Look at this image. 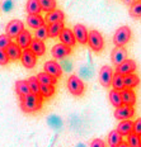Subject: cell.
<instances>
[{"label": "cell", "mask_w": 141, "mask_h": 147, "mask_svg": "<svg viewBox=\"0 0 141 147\" xmlns=\"http://www.w3.org/2000/svg\"><path fill=\"white\" fill-rule=\"evenodd\" d=\"M42 98L41 95H35L31 93L29 95L20 98V108L24 113H33L38 112L42 108Z\"/></svg>", "instance_id": "cell-1"}, {"label": "cell", "mask_w": 141, "mask_h": 147, "mask_svg": "<svg viewBox=\"0 0 141 147\" xmlns=\"http://www.w3.org/2000/svg\"><path fill=\"white\" fill-rule=\"evenodd\" d=\"M130 38H131L130 27L123 26V27H119V28L116 30L115 36H113V42H115L116 47H123L126 43H128Z\"/></svg>", "instance_id": "cell-2"}, {"label": "cell", "mask_w": 141, "mask_h": 147, "mask_svg": "<svg viewBox=\"0 0 141 147\" xmlns=\"http://www.w3.org/2000/svg\"><path fill=\"white\" fill-rule=\"evenodd\" d=\"M67 89L69 91L75 96H80L83 95L85 90V86H84V82L79 76L76 75H71L69 79H67Z\"/></svg>", "instance_id": "cell-3"}, {"label": "cell", "mask_w": 141, "mask_h": 147, "mask_svg": "<svg viewBox=\"0 0 141 147\" xmlns=\"http://www.w3.org/2000/svg\"><path fill=\"white\" fill-rule=\"evenodd\" d=\"M88 43L89 47L93 50L94 52H100L104 47V41L103 37L98 30H90L89 32V37H88Z\"/></svg>", "instance_id": "cell-4"}, {"label": "cell", "mask_w": 141, "mask_h": 147, "mask_svg": "<svg viewBox=\"0 0 141 147\" xmlns=\"http://www.w3.org/2000/svg\"><path fill=\"white\" fill-rule=\"evenodd\" d=\"M23 30H24V23L20 22L19 19H13L5 27V34L9 36L10 38H17Z\"/></svg>", "instance_id": "cell-5"}, {"label": "cell", "mask_w": 141, "mask_h": 147, "mask_svg": "<svg viewBox=\"0 0 141 147\" xmlns=\"http://www.w3.org/2000/svg\"><path fill=\"white\" fill-rule=\"evenodd\" d=\"M43 69H45V72H47L48 75H51L52 78H55V79H59V78H61V75H62V67L55 60L46 61Z\"/></svg>", "instance_id": "cell-6"}, {"label": "cell", "mask_w": 141, "mask_h": 147, "mask_svg": "<svg viewBox=\"0 0 141 147\" xmlns=\"http://www.w3.org/2000/svg\"><path fill=\"white\" fill-rule=\"evenodd\" d=\"M113 76H115V74H113L112 67L104 65L99 70V82L104 88H109V85H112Z\"/></svg>", "instance_id": "cell-7"}, {"label": "cell", "mask_w": 141, "mask_h": 147, "mask_svg": "<svg viewBox=\"0 0 141 147\" xmlns=\"http://www.w3.org/2000/svg\"><path fill=\"white\" fill-rule=\"evenodd\" d=\"M135 115V109L134 107L130 105H121L119 108H116L115 110V117L118 121H128Z\"/></svg>", "instance_id": "cell-8"}, {"label": "cell", "mask_w": 141, "mask_h": 147, "mask_svg": "<svg viewBox=\"0 0 141 147\" xmlns=\"http://www.w3.org/2000/svg\"><path fill=\"white\" fill-rule=\"evenodd\" d=\"M51 53L55 59L62 60V59H65V57H67L70 53H71V47H69V46H66L64 43H57L52 47Z\"/></svg>", "instance_id": "cell-9"}, {"label": "cell", "mask_w": 141, "mask_h": 147, "mask_svg": "<svg viewBox=\"0 0 141 147\" xmlns=\"http://www.w3.org/2000/svg\"><path fill=\"white\" fill-rule=\"evenodd\" d=\"M137 69V65L134 60H126L125 62H122L121 65L116 66V72L119 75H128V74H134Z\"/></svg>", "instance_id": "cell-10"}, {"label": "cell", "mask_w": 141, "mask_h": 147, "mask_svg": "<svg viewBox=\"0 0 141 147\" xmlns=\"http://www.w3.org/2000/svg\"><path fill=\"white\" fill-rule=\"evenodd\" d=\"M73 32H74L76 42H79V43H81V45L88 43L89 32H88V29L85 26H83V24H76L74 27V29H73Z\"/></svg>", "instance_id": "cell-11"}, {"label": "cell", "mask_w": 141, "mask_h": 147, "mask_svg": "<svg viewBox=\"0 0 141 147\" xmlns=\"http://www.w3.org/2000/svg\"><path fill=\"white\" fill-rule=\"evenodd\" d=\"M20 61H22L24 67H27V69H33V67L36 66V63H37V56H36L29 48L28 50H23Z\"/></svg>", "instance_id": "cell-12"}, {"label": "cell", "mask_w": 141, "mask_h": 147, "mask_svg": "<svg viewBox=\"0 0 141 147\" xmlns=\"http://www.w3.org/2000/svg\"><path fill=\"white\" fill-rule=\"evenodd\" d=\"M111 59H112V62L115 63L116 66L121 65L122 62L127 60V51L125 47H116L115 50L112 51V55H111Z\"/></svg>", "instance_id": "cell-13"}, {"label": "cell", "mask_w": 141, "mask_h": 147, "mask_svg": "<svg viewBox=\"0 0 141 147\" xmlns=\"http://www.w3.org/2000/svg\"><path fill=\"white\" fill-rule=\"evenodd\" d=\"M15 39H17V42H15V43L19 46L22 50H28L31 43H32V41H33V39H32V36H31V33L28 32V30H26V29H24L23 32L20 33V34Z\"/></svg>", "instance_id": "cell-14"}, {"label": "cell", "mask_w": 141, "mask_h": 147, "mask_svg": "<svg viewBox=\"0 0 141 147\" xmlns=\"http://www.w3.org/2000/svg\"><path fill=\"white\" fill-rule=\"evenodd\" d=\"M60 41H61V43L69 46V47H74L75 43H76L74 32L69 28H64V30L60 34Z\"/></svg>", "instance_id": "cell-15"}, {"label": "cell", "mask_w": 141, "mask_h": 147, "mask_svg": "<svg viewBox=\"0 0 141 147\" xmlns=\"http://www.w3.org/2000/svg\"><path fill=\"white\" fill-rule=\"evenodd\" d=\"M5 51H7V55H8V57H9V60L10 61L19 60L20 57H22V53H23V50L17 43H15V42H12Z\"/></svg>", "instance_id": "cell-16"}, {"label": "cell", "mask_w": 141, "mask_h": 147, "mask_svg": "<svg viewBox=\"0 0 141 147\" xmlns=\"http://www.w3.org/2000/svg\"><path fill=\"white\" fill-rule=\"evenodd\" d=\"M64 19H65V14H64L62 10H59V9H55V10L50 11V13H47L45 17V22H47L48 24L64 22Z\"/></svg>", "instance_id": "cell-17"}, {"label": "cell", "mask_w": 141, "mask_h": 147, "mask_svg": "<svg viewBox=\"0 0 141 147\" xmlns=\"http://www.w3.org/2000/svg\"><path fill=\"white\" fill-rule=\"evenodd\" d=\"M27 23L31 28L33 29H38L42 26H45V18H42L39 14H28L27 17Z\"/></svg>", "instance_id": "cell-18"}, {"label": "cell", "mask_w": 141, "mask_h": 147, "mask_svg": "<svg viewBox=\"0 0 141 147\" xmlns=\"http://www.w3.org/2000/svg\"><path fill=\"white\" fill-rule=\"evenodd\" d=\"M121 95H122V102H123L125 105H130V107L135 105V103H136V94L134 93L132 89H125V90H122Z\"/></svg>", "instance_id": "cell-19"}, {"label": "cell", "mask_w": 141, "mask_h": 147, "mask_svg": "<svg viewBox=\"0 0 141 147\" xmlns=\"http://www.w3.org/2000/svg\"><path fill=\"white\" fill-rule=\"evenodd\" d=\"M117 131L122 136H130L131 133H134V122L131 119H128V121H121L117 127Z\"/></svg>", "instance_id": "cell-20"}, {"label": "cell", "mask_w": 141, "mask_h": 147, "mask_svg": "<svg viewBox=\"0 0 141 147\" xmlns=\"http://www.w3.org/2000/svg\"><path fill=\"white\" fill-rule=\"evenodd\" d=\"M15 91L19 95V98H23L31 94V89L28 85V80H19L15 82Z\"/></svg>", "instance_id": "cell-21"}, {"label": "cell", "mask_w": 141, "mask_h": 147, "mask_svg": "<svg viewBox=\"0 0 141 147\" xmlns=\"http://www.w3.org/2000/svg\"><path fill=\"white\" fill-rule=\"evenodd\" d=\"M29 50L36 55V56H43L46 52V46L43 43V41H38V39H33L32 43L29 46Z\"/></svg>", "instance_id": "cell-22"}, {"label": "cell", "mask_w": 141, "mask_h": 147, "mask_svg": "<svg viewBox=\"0 0 141 147\" xmlns=\"http://www.w3.org/2000/svg\"><path fill=\"white\" fill-rule=\"evenodd\" d=\"M122 134L118 132L117 129H115V131H111L108 134V146L109 147H117L119 146L122 142H123V140H122Z\"/></svg>", "instance_id": "cell-23"}, {"label": "cell", "mask_w": 141, "mask_h": 147, "mask_svg": "<svg viewBox=\"0 0 141 147\" xmlns=\"http://www.w3.org/2000/svg\"><path fill=\"white\" fill-rule=\"evenodd\" d=\"M64 28H65V27H64V22H57V23L48 24V37H50V38L60 37Z\"/></svg>", "instance_id": "cell-24"}, {"label": "cell", "mask_w": 141, "mask_h": 147, "mask_svg": "<svg viewBox=\"0 0 141 147\" xmlns=\"http://www.w3.org/2000/svg\"><path fill=\"white\" fill-rule=\"evenodd\" d=\"M109 100H111L112 105L116 107V108H119L121 105H123L121 91H119V90H116V89H112V90L109 91Z\"/></svg>", "instance_id": "cell-25"}, {"label": "cell", "mask_w": 141, "mask_h": 147, "mask_svg": "<svg viewBox=\"0 0 141 147\" xmlns=\"http://www.w3.org/2000/svg\"><path fill=\"white\" fill-rule=\"evenodd\" d=\"M140 84V78L136 74H128L125 75V86L126 89H134Z\"/></svg>", "instance_id": "cell-26"}, {"label": "cell", "mask_w": 141, "mask_h": 147, "mask_svg": "<svg viewBox=\"0 0 141 147\" xmlns=\"http://www.w3.org/2000/svg\"><path fill=\"white\" fill-rule=\"evenodd\" d=\"M28 85L31 93L35 94V95H41V84H39L37 76H31L28 79Z\"/></svg>", "instance_id": "cell-27"}, {"label": "cell", "mask_w": 141, "mask_h": 147, "mask_svg": "<svg viewBox=\"0 0 141 147\" xmlns=\"http://www.w3.org/2000/svg\"><path fill=\"white\" fill-rule=\"evenodd\" d=\"M112 86H113V89L119 90V91L125 90V89H126V86H125V76L116 72L115 76H113V80H112Z\"/></svg>", "instance_id": "cell-28"}, {"label": "cell", "mask_w": 141, "mask_h": 147, "mask_svg": "<svg viewBox=\"0 0 141 147\" xmlns=\"http://www.w3.org/2000/svg\"><path fill=\"white\" fill-rule=\"evenodd\" d=\"M37 79H38V81H39V84L41 85H54L55 86V84H56V80L57 79H55V78H52L51 75H48L47 72H39L38 75H37Z\"/></svg>", "instance_id": "cell-29"}, {"label": "cell", "mask_w": 141, "mask_h": 147, "mask_svg": "<svg viewBox=\"0 0 141 147\" xmlns=\"http://www.w3.org/2000/svg\"><path fill=\"white\" fill-rule=\"evenodd\" d=\"M27 11L28 14H39L42 10L41 4H39L38 0H28L27 1Z\"/></svg>", "instance_id": "cell-30"}, {"label": "cell", "mask_w": 141, "mask_h": 147, "mask_svg": "<svg viewBox=\"0 0 141 147\" xmlns=\"http://www.w3.org/2000/svg\"><path fill=\"white\" fill-rule=\"evenodd\" d=\"M38 1L41 4L42 10L47 11V13L56 9V0H38Z\"/></svg>", "instance_id": "cell-31"}, {"label": "cell", "mask_w": 141, "mask_h": 147, "mask_svg": "<svg viewBox=\"0 0 141 147\" xmlns=\"http://www.w3.org/2000/svg\"><path fill=\"white\" fill-rule=\"evenodd\" d=\"M35 37H36V39H38V41H45V39H47L48 38V27L45 24V26H42L41 28L36 29Z\"/></svg>", "instance_id": "cell-32"}, {"label": "cell", "mask_w": 141, "mask_h": 147, "mask_svg": "<svg viewBox=\"0 0 141 147\" xmlns=\"http://www.w3.org/2000/svg\"><path fill=\"white\" fill-rule=\"evenodd\" d=\"M127 143L128 147H141V136L131 133L130 136H127Z\"/></svg>", "instance_id": "cell-33"}, {"label": "cell", "mask_w": 141, "mask_h": 147, "mask_svg": "<svg viewBox=\"0 0 141 147\" xmlns=\"http://www.w3.org/2000/svg\"><path fill=\"white\" fill-rule=\"evenodd\" d=\"M47 123H48V125H51L52 128H55V129H59V128L62 127V121H61V118H59L57 115H50V117L47 118Z\"/></svg>", "instance_id": "cell-34"}, {"label": "cell", "mask_w": 141, "mask_h": 147, "mask_svg": "<svg viewBox=\"0 0 141 147\" xmlns=\"http://www.w3.org/2000/svg\"><path fill=\"white\" fill-rule=\"evenodd\" d=\"M55 94L54 85H41V96L42 98H51Z\"/></svg>", "instance_id": "cell-35"}, {"label": "cell", "mask_w": 141, "mask_h": 147, "mask_svg": "<svg viewBox=\"0 0 141 147\" xmlns=\"http://www.w3.org/2000/svg\"><path fill=\"white\" fill-rule=\"evenodd\" d=\"M130 15L134 18H141V1H135L130 8Z\"/></svg>", "instance_id": "cell-36"}, {"label": "cell", "mask_w": 141, "mask_h": 147, "mask_svg": "<svg viewBox=\"0 0 141 147\" xmlns=\"http://www.w3.org/2000/svg\"><path fill=\"white\" fill-rule=\"evenodd\" d=\"M10 43H12V38L9 36L7 34L0 36V50H7Z\"/></svg>", "instance_id": "cell-37"}, {"label": "cell", "mask_w": 141, "mask_h": 147, "mask_svg": "<svg viewBox=\"0 0 141 147\" xmlns=\"http://www.w3.org/2000/svg\"><path fill=\"white\" fill-rule=\"evenodd\" d=\"M9 61H10V60H9V57L7 55V51H5V50H0V65H1V66L8 65Z\"/></svg>", "instance_id": "cell-38"}, {"label": "cell", "mask_w": 141, "mask_h": 147, "mask_svg": "<svg viewBox=\"0 0 141 147\" xmlns=\"http://www.w3.org/2000/svg\"><path fill=\"white\" fill-rule=\"evenodd\" d=\"M134 133L141 136V117L137 118L136 121L134 122Z\"/></svg>", "instance_id": "cell-39"}, {"label": "cell", "mask_w": 141, "mask_h": 147, "mask_svg": "<svg viewBox=\"0 0 141 147\" xmlns=\"http://www.w3.org/2000/svg\"><path fill=\"white\" fill-rule=\"evenodd\" d=\"M89 147H106V143H104V141L100 140V138H94L90 142Z\"/></svg>", "instance_id": "cell-40"}, {"label": "cell", "mask_w": 141, "mask_h": 147, "mask_svg": "<svg viewBox=\"0 0 141 147\" xmlns=\"http://www.w3.org/2000/svg\"><path fill=\"white\" fill-rule=\"evenodd\" d=\"M12 7H13V1H12V0H5L4 4H3V9H4L5 11H9L12 9Z\"/></svg>", "instance_id": "cell-41"}, {"label": "cell", "mask_w": 141, "mask_h": 147, "mask_svg": "<svg viewBox=\"0 0 141 147\" xmlns=\"http://www.w3.org/2000/svg\"><path fill=\"white\" fill-rule=\"evenodd\" d=\"M122 1H123L125 4H127V5H132L135 3V0H122Z\"/></svg>", "instance_id": "cell-42"}, {"label": "cell", "mask_w": 141, "mask_h": 147, "mask_svg": "<svg viewBox=\"0 0 141 147\" xmlns=\"http://www.w3.org/2000/svg\"><path fill=\"white\" fill-rule=\"evenodd\" d=\"M117 147H128V143H127V142H122L121 145L117 146Z\"/></svg>", "instance_id": "cell-43"}, {"label": "cell", "mask_w": 141, "mask_h": 147, "mask_svg": "<svg viewBox=\"0 0 141 147\" xmlns=\"http://www.w3.org/2000/svg\"><path fill=\"white\" fill-rule=\"evenodd\" d=\"M75 147H87V146H85L84 143H78V145H76Z\"/></svg>", "instance_id": "cell-44"}, {"label": "cell", "mask_w": 141, "mask_h": 147, "mask_svg": "<svg viewBox=\"0 0 141 147\" xmlns=\"http://www.w3.org/2000/svg\"><path fill=\"white\" fill-rule=\"evenodd\" d=\"M135 1H141V0H135Z\"/></svg>", "instance_id": "cell-45"}]
</instances>
